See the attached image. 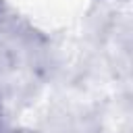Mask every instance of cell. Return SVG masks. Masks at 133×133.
<instances>
[{
    "instance_id": "cell-2",
    "label": "cell",
    "mask_w": 133,
    "mask_h": 133,
    "mask_svg": "<svg viewBox=\"0 0 133 133\" xmlns=\"http://www.w3.org/2000/svg\"><path fill=\"white\" fill-rule=\"evenodd\" d=\"M12 133H33V131H12Z\"/></svg>"
},
{
    "instance_id": "cell-1",
    "label": "cell",
    "mask_w": 133,
    "mask_h": 133,
    "mask_svg": "<svg viewBox=\"0 0 133 133\" xmlns=\"http://www.w3.org/2000/svg\"><path fill=\"white\" fill-rule=\"evenodd\" d=\"M2 114H4V106H2V100H0V123H2Z\"/></svg>"
}]
</instances>
